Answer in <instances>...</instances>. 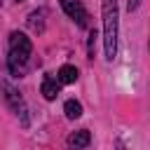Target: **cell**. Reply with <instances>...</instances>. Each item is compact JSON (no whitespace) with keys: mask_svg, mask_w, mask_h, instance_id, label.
<instances>
[{"mask_svg":"<svg viewBox=\"0 0 150 150\" xmlns=\"http://www.w3.org/2000/svg\"><path fill=\"white\" fill-rule=\"evenodd\" d=\"M42 16H45V12H42V9H40V12H33V14L28 16V26H30L33 30H38V33H42V28H45Z\"/></svg>","mask_w":150,"mask_h":150,"instance_id":"cell-8","label":"cell"},{"mask_svg":"<svg viewBox=\"0 0 150 150\" xmlns=\"http://www.w3.org/2000/svg\"><path fill=\"white\" fill-rule=\"evenodd\" d=\"M89 143H91V134L87 129H80V131H75V134L68 136V145L70 148H87Z\"/></svg>","mask_w":150,"mask_h":150,"instance_id":"cell-4","label":"cell"},{"mask_svg":"<svg viewBox=\"0 0 150 150\" xmlns=\"http://www.w3.org/2000/svg\"><path fill=\"white\" fill-rule=\"evenodd\" d=\"M61 9H63L70 19H75L80 28H87V12H84V7H82L77 0H61Z\"/></svg>","mask_w":150,"mask_h":150,"instance_id":"cell-3","label":"cell"},{"mask_svg":"<svg viewBox=\"0 0 150 150\" xmlns=\"http://www.w3.org/2000/svg\"><path fill=\"white\" fill-rule=\"evenodd\" d=\"M101 14H103V54L105 61H112L117 56V26H120L117 0H103Z\"/></svg>","mask_w":150,"mask_h":150,"instance_id":"cell-1","label":"cell"},{"mask_svg":"<svg viewBox=\"0 0 150 150\" xmlns=\"http://www.w3.org/2000/svg\"><path fill=\"white\" fill-rule=\"evenodd\" d=\"M77 80V68L75 66H61L59 68V82L61 84H73Z\"/></svg>","mask_w":150,"mask_h":150,"instance_id":"cell-6","label":"cell"},{"mask_svg":"<svg viewBox=\"0 0 150 150\" xmlns=\"http://www.w3.org/2000/svg\"><path fill=\"white\" fill-rule=\"evenodd\" d=\"M30 49H33V45H30V40L23 33L14 30L9 35V59H7V63H9V70L16 77H19V70L26 66V61L30 56Z\"/></svg>","mask_w":150,"mask_h":150,"instance_id":"cell-2","label":"cell"},{"mask_svg":"<svg viewBox=\"0 0 150 150\" xmlns=\"http://www.w3.org/2000/svg\"><path fill=\"white\" fill-rule=\"evenodd\" d=\"M138 5H141V0H129L127 9H129V12H136V9H138Z\"/></svg>","mask_w":150,"mask_h":150,"instance_id":"cell-10","label":"cell"},{"mask_svg":"<svg viewBox=\"0 0 150 150\" xmlns=\"http://www.w3.org/2000/svg\"><path fill=\"white\" fill-rule=\"evenodd\" d=\"M40 91H42V96L47 98V101H54L56 96H59V82L54 80V77H45L42 80V87H40Z\"/></svg>","mask_w":150,"mask_h":150,"instance_id":"cell-5","label":"cell"},{"mask_svg":"<svg viewBox=\"0 0 150 150\" xmlns=\"http://www.w3.org/2000/svg\"><path fill=\"white\" fill-rule=\"evenodd\" d=\"M19 2H21V0H19Z\"/></svg>","mask_w":150,"mask_h":150,"instance_id":"cell-11","label":"cell"},{"mask_svg":"<svg viewBox=\"0 0 150 150\" xmlns=\"http://www.w3.org/2000/svg\"><path fill=\"white\" fill-rule=\"evenodd\" d=\"M63 112H66V117H68V120H77V117L82 115V103H80V101H75V98H70V101H66Z\"/></svg>","mask_w":150,"mask_h":150,"instance_id":"cell-7","label":"cell"},{"mask_svg":"<svg viewBox=\"0 0 150 150\" xmlns=\"http://www.w3.org/2000/svg\"><path fill=\"white\" fill-rule=\"evenodd\" d=\"M96 30H89V42H87V56L94 59V52H96Z\"/></svg>","mask_w":150,"mask_h":150,"instance_id":"cell-9","label":"cell"}]
</instances>
